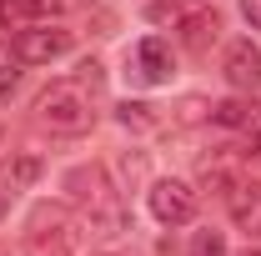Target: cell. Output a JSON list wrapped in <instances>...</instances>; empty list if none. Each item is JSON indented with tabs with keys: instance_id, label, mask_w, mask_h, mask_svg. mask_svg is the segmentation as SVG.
Listing matches in <instances>:
<instances>
[{
	"instance_id": "obj_1",
	"label": "cell",
	"mask_w": 261,
	"mask_h": 256,
	"mask_svg": "<svg viewBox=\"0 0 261 256\" xmlns=\"http://www.w3.org/2000/svg\"><path fill=\"white\" fill-rule=\"evenodd\" d=\"M65 191L81 206L91 231H100V236H121L126 231V201H121V186L106 176V166H75L65 176Z\"/></svg>"
},
{
	"instance_id": "obj_2",
	"label": "cell",
	"mask_w": 261,
	"mask_h": 256,
	"mask_svg": "<svg viewBox=\"0 0 261 256\" xmlns=\"http://www.w3.org/2000/svg\"><path fill=\"white\" fill-rule=\"evenodd\" d=\"M35 121L56 136H86L96 126V106H91V91L81 81H56L45 86L40 100H35Z\"/></svg>"
},
{
	"instance_id": "obj_3",
	"label": "cell",
	"mask_w": 261,
	"mask_h": 256,
	"mask_svg": "<svg viewBox=\"0 0 261 256\" xmlns=\"http://www.w3.org/2000/svg\"><path fill=\"white\" fill-rule=\"evenodd\" d=\"M75 216L70 206L40 201L25 221V256H75Z\"/></svg>"
},
{
	"instance_id": "obj_4",
	"label": "cell",
	"mask_w": 261,
	"mask_h": 256,
	"mask_svg": "<svg viewBox=\"0 0 261 256\" xmlns=\"http://www.w3.org/2000/svg\"><path fill=\"white\" fill-rule=\"evenodd\" d=\"M65 50H70V31H61V25H35V31L15 35V61L20 65H45Z\"/></svg>"
},
{
	"instance_id": "obj_5",
	"label": "cell",
	"mask_w": 261,
	"mask_h": 256,
	"mask_svg": "<svg viewBox=\"0 0 261 256\" xmlns=\"http://www.w3.org/2000/svg\"><path fill=\"white\" fill-rule=\"evenodd\" d=\"M151 211L161 226H186L196 216V191L186 181H156L151 186Z\"/></svg>"
},
{
	"instance_id": "obj_6",
	"label": "cell",
	"mask_w": 261,
	"mask_h": 256,
	"mask_svg": "<svg viewBox=\"0 0 261 256\" xmlns=\"http://www.w3.org/2000/svg\"><path fill=\"white\" fill-rule=\"evenodd\" d=\"M171 70H176V61H171V45L166 40H141L136 45V61H130V75L141 81V86H166L171 81Z\"/></svg>"
},
{
	"instance_id": "obj_7",
	"label": "cell",
	"mask_w": 261,
	"mask_h": 256,
	"mask_svg": "<svg viewBox=\"0 0 261 256\" xmlns=\"http://www.w3.org/2000/svg\"><path fill=\"white\" fill-rule=\"evenodd\" d=\"M221 70H226V81L236 86V91H261V50L251 45V40H231Z\"/></svg>"
},
{
	"instance_id": "obj_8",
	"label": "cell",
	"mask_w": 261,
	"mask_h": 256,
	"mask_svg": "<svg viewBox=\"0 0 261 256\" xmlns=\"http://www.w3.org/2000/svg\"><path fill=\"white\" fill-rule=\"evenodd\" d=\"M211 121L226 126V131H246V136L261 146V100H251V96L221 100V106H211ZM256 156H261V151H256Z\"/></svg>"
},
{
	"instance_id": "obj_9",
	"label": "cell",
	"mask_w": 261,
	"mask_h": 256,
	"mask_svg": "<svg viewBox=\"0 0 261 256\" xmlns=\"http://www.w3.org/2000/svg\"><path fill=\"white\" fill-rule=\"evenodd\" d=\"M231 216L246 236H261V181H236L231 186Z\"/></svg>"
},
{
	"instance_id": "obj_10",
	"label": "cell",
	"mask_w": 261,
	"mask_h": 256,
	"mask_svg": "<svg viewBox=\"0 0 261 256\" xmlns=\"http://www.w3.org/2000/svg\"><path fill=\"white\" fill-rule=\"evenodd\" d=\"M216 35H221V15L216 10H196L181 20V45L191 50V56H206L211 45H216Z\"/></svg>"
},
{
	"instance_id": "obj_11",
	"label": "cell",
	"mask_w": 261,
	"mask_h": 256,
	"mask_svg": "<svg viewBox=\"0 0 261 256\" xmlns=\"http://www.w3.org/2000/svg\"><path fill=\"white\" fill-rule=\"evenodd\" d=\"M15 50H0V100L10 96V91H15V81H20V70H15Z\"/></svg>"
},
{
	"instance_id": "obj_12",
	"label": "cell",
	"mask_w": 261,
	"mask_h": 256,
	"mask_svg": "<svg viewBox=\"0 0 261 256\" xmlns=\"http://www.w3.org/2000/svg\"><path fill=\"white\" fill-rule=\"evenodd\" d=\"M10 5H15L20 15H56L65 0H10Z\"/></svg>"
},
{
	"instance_id": "obj_13",
	"label": "cell",
	"mask_w": 261,
	"mask_h": 256,
	"mask_svg": "<svg viewBox=\"0 0 261 256\" xmlns=\"http://www.w3.org/2000/svg\"><path fill=\"white\" fill-rule=\"evenodd\" d=\"M121 121H126V126H151V106L126 100V106H121Z\"/></svg>"
},
{
	"instance_id": "obj_14",
	"label": "cell",
	"mask_w": 261,
	"mask_h": 256,
	"mask_svg": "<svg viewBox=\"0 0 261 256\" xmlns=\"http://www.w3.org/2000/svg\"><path fill=\"white\" fill-rule=\"evenodd\" d=\"M221 251H226V246H221L216 231H201V236H196V256H221Z\"/></svg>"
},
{
	"instance_id": "obj_15",
	"label": "cell",
	"mask_w": 261,
	"mask_h": 256,
	"mask_svg": "<svg viewBox=\"0 0 261 256\" xmlns=\"http://www.w3.org/2000/svg\"><path fill=\"white\" fill-rule=\"evenodd\" d=\"M241 15H246L251 31H261V0H241Z\"/></svg>"
},
{
	"instance_id": "obj_16",
	"label": "cell",
	"mask_w": 261,
	"mask_h": 256,
	"mask_svg": "<svg viewBox=\"0 0 261 256\" xmlns=\"http://www.w3.org/2000/svg\"><path fill=\"white\" fill-rule=\"evenodd\" d=\"M10 196H15V191H10V186L0 181V216H5V206H10Z\"/></svg>"
},
{
	"instance_id": "obj_17",
	"label": "cell",
	"mask_w": 261,
	"mask_h": 256,
	"mask_svg": "<svg viewBox=\"0 0 261 256\" xmlns=\"http://www.w3.org/2000/svg\"><path fill=\"white\" fill-rule=\"evenodd\" d=\"M241 256H261V251H241Z\"/></svg>"
}]
</instances>
